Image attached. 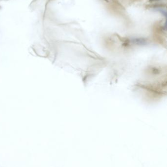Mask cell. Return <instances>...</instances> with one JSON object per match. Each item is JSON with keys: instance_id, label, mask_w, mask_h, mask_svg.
Instances as JSON below:
<instances>
[{"instance_id": "obj_1", "label": "cell", "mask_w": 167, "mask_h": 167, "mask_svg": "<svg viewBox=\"0 0 167 167\" xmlns=\"http://www.w3.org/2000/svg\"><path fill=\"white\" fill-rule=\"evenodd\" d=\"M156 10L158 11H159V12L161 13L166 17V18H167V12H166V11L164 10V9H161V8H158V9H157Z\"/></svg>"}, {"instance_id": "obj_2", "label": "cell", "mask_w": 167, "mask_h": 167, "mask_svg": "<svg viewBox=\"0 0 167 167\" xmlns=\"http://www.w3.org/2000/svg\"><path fill=\"white\" fill-rule=\"evenodd\" d=\"M150 1H159V0H150Z\"/></svg>"}]
</instances>
